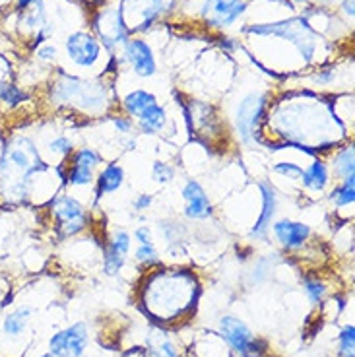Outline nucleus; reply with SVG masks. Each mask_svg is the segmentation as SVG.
I'll return each mask as SVG.
<instances>
[{"instance_id":"f257e3e1","label":"nucleus","mask_w":355,"mask_h":357,"mask_svg":"<svg viewBox=\"0 0 355 357\" xmlns=\"http://www.w3.org/2000/svg\"><path fill=\"white\" fill-rule=\"evenodd\" d=\"M262 136L260 146H268L272 152L297 150L311 158H324L340 144L347 142L352 132H347L334 101L312 91H295L270 103Z\"/></svg>"},{"instance_id":"f03ea898","label":"nucleus","mask_w":355,"mask_h":357,"mask_svg":"<svg viewBox=\"0 0 355 357\" xmlns=\"http://www.w3.org/2000/svg\"><path fill=\"white\" fill-rule=\"evenodd\" d=\"M51 167L29 134H10L0 146V202L22 206L31 200L37 175Z\"/></svg>"},{"instance_id":"7ed1b4c3","label":"nucleus","mask_w":355,"mask_h":357,"mask_svg":"<svg viewBox=\"0 0 355 357\" xmlns=\"http://www.w3.org/2000/svg\"><path fill=\"white\" fill-rule=\"evenodd\" d=\"M47 101L56 111H68L82 119H101L111 115L116 107L113 84L103 78H82L59 68L49 86Z\"/></svg>"},{"instance_id":"20e7f679","label":"nucleus","mask_w":355,"mask_h":357,"mask_svg":"<svg viewBox=\"0 0 355 357\" xmlns=\"http://www.w3.org/2000/svg\"><path fill=\"white\" fill-rule=\"evenodd\" d=\"M198 295V282L190 270L185 268H158L144 284L142 301L146 312L158 321H177L190 309Z\"/></svg>"},{"instance_id":"39448f33","label":"nucleus","mask_w":355,"mask_h":357,"mask_svg":"<svg viewBox=\"0 0 355 357\" xmlns=\"http://www.w3.org/2000/svg\"><path fill=\"white\" fill-rule=\"evenodd\" d=\"M243 33L255 37H280L295 47V51L301 54L305 64H311L319 51L320 37L311 26L309 18L305 16H293V18L266 22V24H250L243 27Z\"/></svg>"},{"instance_id":"423d86ee","label":"nucleus","mask_w":355,"mask_h":357,"mask_svg":"<svg viewBox=\"0 0 355 357\" xmlns=\"http://www.w3.org/2000/svg\"><path fill=\"white\" fill-rule=\"evenodd\" d=\"M270 103H272V96L262 89L249 91L237 99L233 115H231V123H233V132L243 146L262 144V138H264L262 126L266 121Z\"/></svg>"},{"instance_id":"0eeeda50","label":"nucleus","mask_w":355,"mask_h":357,"mask_svg":"<svg viewBox=\"0 0 355 357\" xmlns=\"http://www.w3.org/2000/svg\"><path fill=\"white\" fill-rule=\"evenodd\" d=\"M47 212L61 239H74L91 225V212L80 198L70 192H56L47 202Z\"/></svg>"},{"instance_id":"6e6552de","label":"nucleus","mask_w":355,"mask_h":357,"mask_svg":"<svg viewBox=\"0 0 355 357\" xmlns=\"http://www.w3.org/2000/svg\"><path fill=\"white\" fill-rule=\"evenodd\" d=\"M91 33L98 37L99 43L107 51L121 49L130 39V31L125 24L121 4H101L91 16Z\"/></svg>"},{"instance_id":"1a4fd4ad","label":"nucleus","mask_w":355,"mask_h":357,"mask_svg":"<svg viewBox=\"0 0 355 357\" xmlns=\"http://www.w3.org/2000/svg\"><path fill=\"white\" fill-rule=\"evenodd\" d=\"M177 2L179 0H119L130 36L148 31L156 22L175 10Z\"/></svg>"},{"instance_id":"9d476101","label":"nucleus","mask_w":355,"mask_h":357,"mask_svg":"<svg viewBox=\"0 0 355 357\" xmlns=\"http://www.w3.org/2000/svg\"><path fill=\"white\" fill-rule=\"evenodd\" d=\"M220 334L225 344L241 357H260L266 354V342L260 340L250 331L249 324L237 317H222L220 319Z\"/></svg>"},{"instance_id":"9b49d317","label":"nucleus","mask_w":355,"mask_h":357,"mask_svg":"<svg viewBox=\"0 0 355 357\" xmlns=\"http://www.w3.org/2000/svg\"><path fill=\"white\" fill-rule=\"evenodd\" d=\"M103 45L88 29L70 31L64 39V56L66 61L80 70H93L103 56Z\"/></svg>"},{"instance_id":"f8f14e48","label":"nucleus","mask_w":355,"mask_h":357,"mask_svg":"<svg viewBox=\"0 0 355 357\" xmlns=\"http://www.w3.org/2000/svg\"><path fill=\"white\" fill-rule=\"evenodd\" d=\"M247 0H202L198 4V18L212 29H227L247 14Z\"/></svg>"},{"instance_id":"ddd939ff","label":"nucleus","mask_w":355,"mask_h":357,"mask_svg":"<svg viewBox=\"0 0 355 357\" xmlns=\"http://www.w3.org/2000/svg\"><path fill=\"white\" fill-rule=\"evenodd\" d=\"M270 235L285 252H299L311 243L312 227L307 222L293 218H275L270 225Z\"/></svg>"},{"instance_id":"4468645a","label":"nucleus","mask_w":355,"mask_h":357,"mask_svg":"<svg viewBox=\"0 0 355 357\" xmlns=\"http://www.w3.org/2000/svg\"><path fill=\"white\" fill-rule=\"evenodd\" d=\"M258 192H260V212H258L257 220L250 225L249 239L250 241H266L270 237V225L278 218V210H280V192L274 187L272 181H260L257 185Z\"/></svg>"},{"instance_id":"2eb2a0df","label":"nucleus","mask_w":355,"mask_h":357,"mask_svg":"<svg viewBox=\"0 0 355 357\" xmlns=\"http://www.w3.org/2000/svg\"><path fill=\"white\" fill-rule=\"evenodd\" d=\"M121 59L138 78H151L158 74V59L151 45L142 37H130L121 47Z\"/></svg>"},{"instance_id":"dca6fc26","label":"nucleus","mask_w":355,"mask_h":357,"mask_svg":"<svg viewBox=\"0 0 355 357\" xmlns=\"http://www.w3.org/2000/svg\"><path fill=\"white\" fill-rule=\"evenodd\" d=\"M183 215L188 222H208L213 218V202L198 178H187L181 187Z\"/></svg>"},{"instance_id":"f3484780","label":"nucleus","mask_w":355,"mask_h":357,"mask_svg":"<svg viewBox=\"0 0 355 357\" xmlns=\"http://www.w3.org/2000/svg\"><path fill=\"white\" fill-rule=\"evenodd\" d=\"M89 344V331L86 322H76L49 338V351L54 357H82Z\"/></svg>"},{"instance_id":"a211bd4d","label":"nucleus","mask_w":355,"mask_h":357,"mask_svg":"<svg viewBox=\"0 0 355 357\" xmlns=\"http://www.w3.org/2000/svg\"><path fill=\"white\" fill-rule=\"evenodd\" d=\"M334 178L328 169V163L322 155H315L307 165H303L301 178H299V185L301 190L320 197V195H326V190L332 187Z\"/></svg>"},{"instance_id":"6ab92c4d","label":"nucleus","mask_w":355,"mask_h":357,"mask_svg":"<svg viewBox=\"0 0 355 357\" xmlns=\"http://www.w3.org/2000/svg\"><path fill=\"white\" fill-rule=\"evenodd\" d=\"M126 183V171L119 161H107L98 169L96 175V185H93V195H96V204L103 197L115 195Z\"/></svg>"},{"instance_id":"aec40b11","label":"nucleus","mask_w":355,"mask_h":357,"mask_svg":"<svg viewBox=\"0 0 355 357\" xmlns=\"http://www.w3.org/2000/svg\"><path fill=\"white\" fill-rule=\"evenodd\" d=\"M324 160L328 163V169L332 173L334 183L342 178L354 177L355 175V146L354 140L349 138L347 142L340 144L332 152L324 155Z\"/></svg>"},{"instance_id":"412c9836","label":"nucleus","mask_w":355,"mask_h":357,"mask_svg":"<svg viewBox=\"0 0 355 357\" xmlns=\"http://www.w3.org/2000/svg\"><path fill=\"white\" fill-rule=\"evenodd\" d=\"M134 125H136V132L144 134V136H158V134L165 132L169 125L167 109L158 101L151 107L146 109L142 115L134 121Z\"/></svg>"},{"instance_id":"4be33fe9","label":"nucleus","mask_w":355,"mask_h":357,"mask_svg":"<svg viewBox=\"0 0 355 357\" xmlns=\"http://www.w3.org/2000/svg\"><path fill=\"white\" fill-rule=\"evenodd\" d=\"M158 101H160L158 96H156L153 91H150V89L134 88L130 89V91H126L125 96L121 98L119 107H121V111H123L125 115H128L133 121H136L146 109L151 107V105L158 103Z\"/></svg>"},{"instance_id":"5701e85b","label":"nucleus","mask_w":355,"mask_h":357,"mask_svg":"<svg viewBox=\"0 0 355 357\" xmlns=\"http://www.w3.org/2000/svg\"><path fill=\"white\" fill-rule=\"evenodd\" d=\"M326 200L336 212H342L347 208L352 210L355 204V175L332 183V187L326 190Z\"/></svg>"},{"instance_id":"b1692460","label":"nucleus","mask_w":355,"mask_h":357,"mask_svg":"<svg viewBox=\"0 0 355 357\" xmlns=\"http://www.w3.org/2000/svg\"><path fill=\"white\" fill-rule=\"evenodd\" d=\"M31 314L33 309L31 307H18L12 312H8L4 319H2V332L8 336V338H18L26 332L27 324L31 321Z\"/></svg>"},{"instance_id":"393cba45","label":"nucleus","mask_w":355,"mask_h":357,"mask_svg":"<svg viewBox=\"0 0 355 357\" xmlns=\"http://www.w3.org/2000/svg\"><path fill=\"white\" fill-rule=\"evenodd\" d=\"M96 175H98V171L66 163V171H64V187L72 188V190L93 188V185H96Z\"/></svg>"},{"instance_id":"a878e982","label":"nucleus","mask_w":355,"mask_h":357,"mask_svg":"<svg viewBox=\"0 0 355 357\" xmlns=\"http://www.w3.org/2000/svg\"><path fill=\"white\" fill-rule=\"evenodd\" d=\"M66 163L98 171L99 167L105 163V158H103V153L99 152V150H96V148H91V146H82V148H76V150L70 153V158L66 160Z\"/></svg>"},{"instance_id":"bb28decb","label":"nucleus","mask_w":355,"mask_h":357,"mask_svg":"<svg viewBox=\"0 0 355 357\" xmlns=\"http://www.w3.org/2000/svg\"><path fill=\"white\" fill-rule=\"evenodd\" d=\"M74 150H76V144H74V140H72V136L63 132L56 134V136H53V138H49L47 144H45V152L51 153L53 158H56L59 163L68 160Z\"/></svg>"},{"instance_id":"cd10ccee","label":"nucleus","mask_w":355,"mask_h":357,"mask_svg":"<svg viewBox=\"0 0 355 357\" xmlns=\"http://www.w3.org/2000/svg\"><path fill=\"white\" fill-rule=\"evenodd\" d=\"M27 99H29V91L20 88L16 82H10L8 86L0 91V105L4 109H8V111L22 107Z\"/></svg>"},{"instance_id":"c85d7f7f","label":"nucleus","mask_w":355,"mask_h":357,"mask_svg":"<svg viewBox=\"0 0 355 357\" xmlns=\"http://www.w3.org/2000/svg\"><path fill=\"white\" fill-rule=\"evenodd\" d=\"M126 259H128V257L116 252L115 249H111L107 243L101 245V266H103V272H105L107 276H116V274H121V270H123L126 264Z\"/></svg>"},{"instance_id":"c756f323","label":"nucleus","mask_w":355,"mask_h":357,"mask_svg":"<svg viewBox=\"0 0 355 357\" xmlns=\"http://www.w3.org/2000/svg\"><path fill=\"white\" fill-rule=\"evenodd\" d=\"M133 259L136 264H140L144 268H153L163 264L156 243H150V245H136V249L133 252Z\"/></svg>"},{"instance_id":"7c9ffc66","label":"nucleus","mask_w":355,"mask_h":357,"mask_svg":"<svg viewBox=\"0 0 355 357\" xmlns=\"http://www.w3.org/2000/svg\"><path fill=\"white\" fill-rule=\"evenodd\" d=\"M105 243L111 247V249H115L116 252H121V255H125L128 257L130 255V250H133V233L125 229V227H115L111 235L107 237Z\"/></svg>"},{"instance_id":"2f4dec72","label":"nucleus","mask_w":355,"mask_h":357,"mask_svg":"<svg viewBox=\"0 0 355 357\" xmlns=\"http://www.w3.org/2000/svg\"><path fill=\"white\" fill-rule=\"evenodd\" d=\"M303 291L309 297V301L312 305H320L324 299H326V294H328V287L326 284L315 276L303 278Z\"/></svg>"},{"instance_id":"473e14b6","label":"nucleus","mask_w":355,"mask_h":357,"mask_svg":"<svg viewBox=\"0 0 355 357\" xmlns=\"http://www.w3.org/2000/svg\"><path fill=\"white\" fill-rule=\"evenodd\" d=\"M151 181L153 183H158V185H171L175 177H177V167L175 165H171L169 161L163 160H156L151 163Z\"/></svg>"},{"instance_id":"72a5a7b5","label":"nucleus","mask_w":355,"mask_h":357,"mask_svg":"<svg viewBox=\"0 0 355 357\" xmlns=\"http://www.w3.org/2000/svg\"><path fill=\"white\" fill-rule=\"evenodd\" d=\"M158 231L161 235V241L167 243V247L171 245H177L183 241V223L175 222V220H163L158 223Z\"/></svg>"},{"instance_id":"f704fd0d","label":"nucleus","mask_w":355,"mask_h":357,"mask_svg":"<svg viewBox=\"0 0 355 357\" xmlns=\"http://www.w3.org/2000/svg\"><path fill=\"white\" fill-rule=\"evenodd\" d=\"M272 173L278 175V177L293 181V183H299V178H301L303 173V165L293 160H280L272 165Z\"/></svg>"},{"instance_id":"c9c22d12","label":"nucleus","mask_w":355,"mask_h":357,"mask_svg":"<svg viewBox=\"0 0 355 357\" xmlns=\"http://www.w3.org/2000/svg\"><path fill=\"white\" fill-rule=\"evenodd\" d=\"M338 356L355 357V326L346 324L338 334Z\"/></svg>"},{"instance_id":"e433bc0d","label":"nucleus","mask_w":355,"mask_h":357,"mask_svg":"<svg viewBox=\"0 0 355 357\" xmlns=\"http://www.w3.org/2000/svg\"><path fill=\"white\" fill-rule=\"evenodd\" d=\"M107 123L113 126V130L116 134H121V136H133L136 132V125H134V121L128 115H125L123 111H113L111 115H107Z\"/></svg>"},{"instance_id":"4c0bfd02","label":"nucleus","mask_w":355,"mask_h":357,"mask_svg":"<svg viewBox=\"0 0 355 357\" xmlns=\"http://www.w3.org/2000/svg\"><path fill=\"white\" fill-rule=\"evenodd\" d=\"M144 357H181L179 356L177 346L169 338H163L156 344H148V348L144 349Z\"/></svg>"},{"instance_id":"58836bf2","label":"nucleus","mask_w":355,"mask_h":357,"mask_svg":"<svg viewBox=\"0 0 355 357\" xmlns=\"http://www.w3.org/2000/svg\"><path fill=\"white\" fill-rule=\"evenodd\" d=\"M33 54H36L37 63L54 64L59 61V47L51 43V41H47V43L37 45L36 49H33Z\"/></svg>"},{"instance_id":"ea45409f","label":"nucleus","mask_w":355,"mask_h":357,"mask_svg":"<svg viewBox=\"0 0 355 357\" xmlns=\"http://www.w3.org/2000/svg\"><path fill=\"white\" fill-rule=\"evenodd\" d=\"M336 74L338 72L334 70V66H332V68H317V70L311 74V80L315 86L324 88V86H332V84H334Z\"/></svg>"},{"instance_id":"a19ab883","label":"nucleus","mask_w":355,"mask_h":357,"mask_svg":"<svg viewBox=\"0 0 355 357\" xmlns=\"http://www.w3.org/2000/svg\"><path fill=\"white\" fill-rule=\"evenodd\" d=\"M153 204V195L150 192H138L136 197L133 198V210L136 214H144L148 212Z\"/></svg>"},{"instance_id":"79ce46f5","label":"nucleus","mask_w":355,"mask_h":357,"mask_svg":"<svg viewBox=\"0 0 355 357\" xmlns=\"http://www.w3.org/2000/svg\"><path fill=\"white\" fill-rule=\"evenodd\" d=\"M133 239L136 245H150V243H156V239H153V229H151L150 225H138V227H134Z\"/></svg>"},{"instance_id":"37998d69","label":"nucleus","mask_w":355,"mask_h":357,"mask_svg":"<svg viewBox=\"0 0 355 357\" xmlns=\"http://www.w3.org/2000/svg\"><path fill=\"white\" fill-rule=\"evenodd\" d=\"M10 82H14V68L8 59L0 54V91L6 88Z\"/></svg>"},{"instance_id":"c03bdc74","label":"nucleus","mask_w":355,"mask_h":357,"mask_svg":"<svg viewBox=\"0 0 355 357\" xmlns=\"http://www.w3.org/2000/svg\"><path fill=\"white\" fill-rule=\"evenodd\" d=\"M340 10H342V14L346 16L347 22H354V0H342V2H340Z\"/></svg>"},{"instance_id":"a18cd8bd","label":"nucleus","mask_w":355,"mask_h":357,"mask_svg":"<svg viewBox=\"0 0 355 357\" xmlns=\"http://www.w3.org/2000/svg\"><path fill=\"white\" fill-rule=\"evenodd\" d=\"M272 2H282V4H287L292 10H297L299 6H311V0H272Z\"/></svg>"},{"instance_id":"49530a36","label":"nucleus","mask_w":355,"mask_h":357,"mask_svg":"<svg viewBox=\"0 0 355 357\" xmlns=\"http://www.w3.org/2000/svg\"><path fill=\"white\" fill-rule=\"evenodd\" d=\"M312 2H317L320 6H324V8H328V6H334V4H340L342 0H312Z\"/></svg>"},{"instance_id":"de8ad7c7","label":"nucleus","mask_w":355,"mask_h":357,"mask_svg":"<svg viewBox=\"0 0 355 357\" xmlns=\"http://www.w3.org/2000/svg\"><path fill=\"white\" fill-rule=\"evenodd\" d=\"M39 357H54L51 351H47V354H43V356H39Z\"/></svg>"},{"instance_id":"09e8293b","label":"nucleus","mask_w":355,"mask_h":357,"mask_svg":"<svg viewBox=\"0 0 355 357\" xmlns=\"http://www.w3.org/2000/svg\"><path fill=\"white\" fill-rule=\"evenodd\" d=\"M86 2H99V0H86Z\"/></svg>"}]
</instances>
